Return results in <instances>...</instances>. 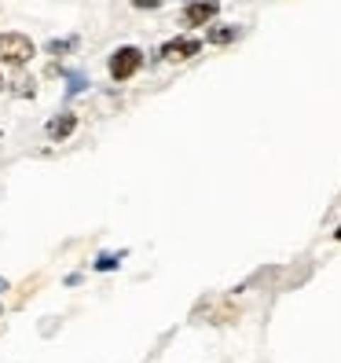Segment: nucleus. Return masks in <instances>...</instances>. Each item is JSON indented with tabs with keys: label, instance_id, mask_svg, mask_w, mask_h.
I'll list each match as a JSON object with an SVG mask.
<instances>
[{
	"label": "nucleus",
	"instance_id": "nucleus-1",
	"mask_svg": "<svg viewBox=\"0 0 341 363\" xmlns=\"http://www.w3.org/2000/svg\"><path fill=\"white\" fill-rule=\"evenodd\" d=\"M33 40L23 37V33H0V62H8V67H23V62L33 59Z\"/></svg>",
	"mask_w": 341,
	"mask_h": 363
},
{
	"label": "nucleus",
	"instance_id": "nucleus-2",
	"mask_svg": "<svg viewBox=\"0 0 341 363\" xmlns=\"http://www.w3.org/2000/svg\"><path fill=\"white\" fill-rule=\"evenodd\" d=\"M140 67H143V52H140L136 45H125V48H118V52L111 55V77H114V81L136 77Z\"/></svg>",
	"mask_w": 341,
	"mask_h": 363
},
{
	"label": "nucleus",
	"instance_id": "nucleus-3",
	"mask_svg": "<svg viewBox=\"0 0 341 363\" xmlns=\"http://www.w3.org/2000/svg\"><path fill=\"white\" fill-rule=\"evenodd\" d=\"M199 52H202L199 37H173V40H165V45H162V59H169V62H184V59L199 55Z\"/></svg>",
	"mask_w": 341,
	"mask_h": 363
},
{
	"label": "nucleus",
	"instance_id": "nucleus-4",
	"mask_svg": "<svg viewBox=\"0 0 341 363\" xmlns=\"http://www.w3.org/2000/svg\"><path fill=\"white\" fill-rule=\"evenodd\" d=\"M217 11H220L217 0H191V4L184 8V23L187 26H206Z\"/></svg>",
	"mask_w": 341,
	"mask_h": 363
},
{
	"label": "nucleus",
	"instance_id": "nucleus-5",
	"mask_svg": "<svg viewBox=\"0 0 341 363\" xmlns=\"http://www.w3.org/2000/svg\"><path fill=\"white\" fill-rule=\"evenodd\" d=\"M74 129H77V114H70V111H62V114H55V118L48 121V136H52L55 143L67 140Z\"/></svg>",
	"mask_w": 341,
	"mask_h": 363
},
{
	"label": "nucleus",
	"instance_id": "nucleus-6",
	"mask_svg": "<svg viewBox=\"0 0 341 363\" xmlns=\"http://www.w3.org/2000/svg\"><path fill=\"white\" fill-rule=\"evenodd\" d=\"M239 33H242L239 26H209L206 30V40H209V45H231Z\"/></svg>",
	"mask_w": 341,
	"mask_h": 363
},
{
	"label": "nucleus",
	"instance_id": "nucleus-7",
	"mask_svg": "<svg viewBox=\"0 0 341 363\" xmlns=\"http://www.w3.org/2000/svg\"><path fill=\"white\" fill-rule=\"evenodd\" d=\"M121 257H125V253H103V257L96 261V272H114L121 264Z\"/></svg>",
	"mask_w": 341,
	"mask_h": 363
},
{
	"label": "nucleus",
	"instance_id": "nucleus-8",
	"mask_svg": "<svg viewBox=\"0 0 341 363\" xmlns=\"http://www.w3.org/2000/svg\"><path fill=\"white\" fill-rule=\"evenodd\" d=\"M74 45H77L74 37H67V40H52V45H48V52H52V55H59V52H70Z\"/></svg>",
	"mask_w": 341,
	"mask_h": 363
},
{
	"label": "nucleus",
	"instance_id": "nucleus-9",
	"mask_svg": "<svg viewBox=\"0 0 341 363\" xmlns=\"http://www.w3.org/2000/svg\"><path fill=\"white\" fill-rule=\"evenodd\" d=\"M162 4H165V0H133V8H140V11H155Z\"/></svg>",
	"mask_w": 341,
	"mask_h": 363
},
{
	"label": "nucleus",
	"instance_id": "nucleus-10",
	"mask_svg": "<svg viewBox=\"0 0 341 363\" xmlns=\"http://www.w3.org/2000/svg\"><path fill=\"white\" fill-rule=\"evenodd\" d=\"M4 84H8V81H4V70H0V89H4Z\"/></svg>",
	"mask_w": 341,
	"mask_h": 363
},
{
	"label": "nucleus",
	"instance_id": "nucleus-11",
	"mask_svg": "<svg viewBox=\"0 0 341 363\" xmlns=\"http://www.w3.org/2000/svg\"><path fill=\"white\" fill-rule=\"evenodd\" d=\"M334 239H337V242H341V228H337V231H334Z\"/></svg>",
	"mask_w": 341,
	"mask_h": 363
},
{
	"label": "nucleus",
	"instance_id": "nucleus-12",
	"mask_svg": "<svg viewBox=\"0 0 341 363\" xmlns=\"http://www.w3.org/2000/svg\"><path fill=\"white\" fill-rule=\"evenodd\" d=\"M0 290H4V279H0Z\"/></svg>",
	"mask_w": 341,
	"mask_h": 363
}]
</instances>
